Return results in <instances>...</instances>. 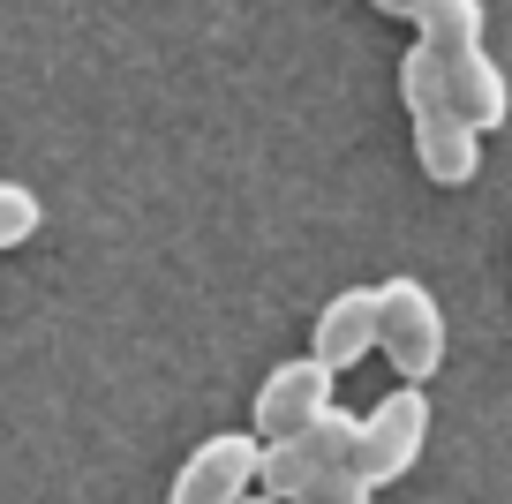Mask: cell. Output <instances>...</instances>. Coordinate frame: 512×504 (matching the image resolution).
I'll list each match as a JSON object with an SVG mask.
<instances>
[{"label":"cell","instance_id":"2","mask_svg":"<svg viewBox=\"0 0 512 504\" xmlns=\"http://www.w3.org/2000/svg\"><path fill=\"white\" fill-rule=\"evenodd\" d=\"M377 309H384V339L377 354L400 369L407 384H430L445 369V309L422 279H384L377 286Z\"/></svg>","mask_w":512,"mask_h":504},{"label":"cell","instance_id":"9","mask_svg":"<svg viewBox=\"0 0 512 504\" xmlns=\"http://www.w3.org/2000/svg\"><path fill=\"white\" fill-rule=\"evenodd\" d=\"M415 38L437 61H460L482 46V0H422L415 8Z\"/></svg>","mask_w":512,"mask_h":504},{"label":"cell","instance_id":"7","mask_svg":"<svg viewBox=\"0 0 512 504\" xmlns=\"http://www.w3.org/2000/svg\"><path fill=\"white\" fill-rule=\"evenodd\" d=\"M384 339V309H377V286H347L317 309V331H309V354L332 369H354L362 354H377Z\"/></svg>","mask_w":512,"mask_h":504},{"label":"cell","instance_id":"5","mask_svg":"<svg viewBox=\"0 0 512 504\" xmlns=\"http://www.w3.org/2000/svg\"><path fill=\"white\" fill-rule=\"evenodd\" d=\"M256 474H264V437L256 429H219L174 467L166 504H234L256 489Z\"/></svg>","mask_w":512,"mask_h":504},{"label":"cell","instance_id":"12","mask_svg":"<svg viewBox=\"0 0 512 504\" xmlns=\"http://www.w3.org/2000/svg\"><path fill=\"white\" fill-rule=\"evenodd\" d=\"M369 8H384V16H415L422 0H369Z\"/></svg>","mask_w":512,"mask_h":504},{"label":"cell","instance_id":"11","mask_svg":"<svg viewBox=\"0 0 512 504\" xmlns=\"http://www.w3.org/2000/svg\"><path fill=\"white\" fill-rule=\"evenodd\" d=\"M287 504H377V482H369L362 467H332L324 482H309L302 497H287Z\"/></svg>","mask_w":512,"mask_h":504},{"label":"cell","instance_id":"1","mask_svg":"<svg viewBox=\"0 0 512 504\" xmlns=\"http://www.w3.org/2000/svg\"><path fill=\"white\" fill-rule=\"evenodd\" d=\"M400 98H407V113H415V158H422V174H430L437 189H467V181L482 174V128L452 106L445 61H437L422 38L407 46V61H400Z\"/></svg>","mask_w":512,"mask_h":504},{"label":"cell","instance_id":"13","mask_svg":"<svg viewBox=\"0 0 512 504\" xmlns=\"http://www.w3.org/2000/svg\"><path fill=\"white\" fill-rule=\"evenodd\" d=\"M234 504H279V497H272V489H249V497H234Z\"/></svg>","mask_w":512,"mask_h":504},{"label":"cell","instance_id":"8","mask_svg":"<svg viewBox=\"0 0 512 504\" xmlns=\"http://www.w3.org/2000/svg\"><path fill=\"white\" fill-rule=\"evenodd\" d=\"M445 83H452V106L467 113V121L482 128V136H490L497 121H505L512 113V91H505V68L490 61V53H460V61H445Z\"/></svg>","mask_w":512,"mask_h":504},{"label":"cell","instance_id":"6","mask_svg":"<svg viewBox=\"0 0 512 504\" xmlns=\"http://www.w3.org/2000/svg\"><path fill=\"white\" fill-rule=\"evenodd\" d=\"M332 384H339V369L317 362V354H294V362H279L272 377L256 384L249 429H256L264 444H272V437H294V429H309L317 414H332Z\"/></svg>","mask_w":512,"mask_h":504},{"label":"cell","instance_id":"4","mask_svg":"<svg viewBox=\"0 0 512 504\" xmlns=\"http://www.w3.org/2000/svg\"><path fill=\"white\" fill-rule=\"evenodd\" d=\"M422 444H430V399H422V384H400V392H384L377 407L362 414L354 467H362L377 489H392V482H407V474H415Z\"/></svg>","mask_w":512,"mask_h":504},{"label":"cell","instance_id":"3","mask_svg":"<svg viewBox=\"0 0 512 504\" xmlns=\"http://www.w3.org/2000/svg\"><path fill=\"white\" fill-rule=\"evenodd\" d=\"M354 444H362V422H354L347 407H332V414H317L309 429L264 444V474H256V489H272V497L287 504V497H302L309 482H324L332 467H354Z\"/></svg>","mask_w":512,"mask_h":504},{"label":"cell","instance_id":"10","mask_svg":"<svg viewBox=\"0 0 512 504\" xmlns=\"http://www.w3.org/2000/svg\"><path fill=\"white\" fill-rule=\"evenodd\" d=\"M38 219H46L38 196L23 189V181H0V249H23V241L38 234Z\"/></svg>","mask_w":512,"mask_h":504}]
</instances>
